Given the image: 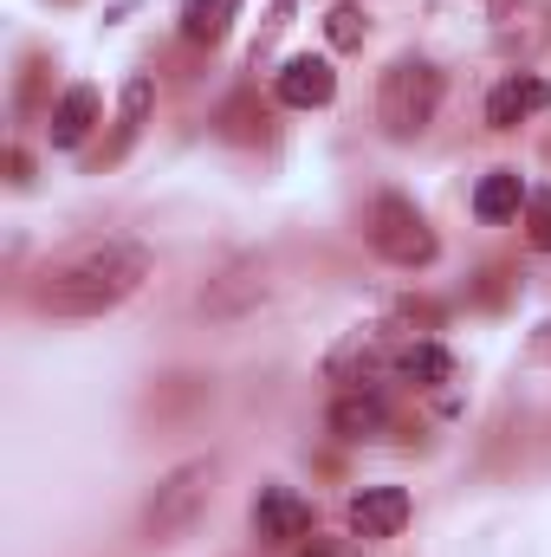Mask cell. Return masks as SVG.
Listing matches in <instances>:
<instances>
[{
    "label": "cell",
    "mask_w": 551,
    "mask_h": 557,
    "mask_svg": "<svg viewBox=\"0 0 551 557\" xmlns=\"http://www.w3.org/2000/svg\"><path fill=\"white\" fill-rule=\"evenodd\" d=\"M149 278V247L137 240H85L59 253L46 273L33 278V305L52 318H105Z\"/></svg>",
    "instance_id": "1"
},
{
    "label": "cell",
    "mask_w": 551,
    "mask_h": 557,
    "mask_svg": "<svg viewBox=\"0 0 551 557\" xmlns=\"http://www.w3.org/2000/svg\"><path fill=\"white\" fill-rule=\"evenodd\" d=\"M441 91H448V85H441V72H434L428 59H415V52L390 59L383 78H377V124L396 143L421 137V131L434 124V111H441Z\"/></svg>",
    "instance_id": "2"
},
{
    "label": "cell",
    "mask_w": 551,
    "mask_h": 557,
    "mask_svg": "<svg viewBox=\"0 0 551 557\" xmlns=\"http://www.w3.org/2000/svg\"><path fill=\"white\" fill-rule=\"evenodd\" d=\"M364 240H370V253L377 260H390V267H434V253H441V240H434V227L421 221V208H415L409 195H377L370 201V214H364Z\"/></svg>",
    "instance_id": "3"
},
{
    "label": "cell",
    "mask_w": 551,
    "mask_h": 557,
    "mask_svg": "<svg viewBox=\"0 0 551 557\" xmlns=\"http://www.w3.org/2000/svg\"><path fill=\"white\" fill-rule=\"evenodd\" d=\"M208 493H215V460H182V467H169V473L156 480L149 506H143V539H156V545L182 539V532L201 519Z\"/></svg>",
    "instance_id": "4"
},
{
    "label": "cell",
    "mask_w": 551,
    "mask_h": 557,
    "mask_svg": "<svg viewBox=\"0 0 551 557\" xmlns=\"http://www.w3.org/2000/svg\"><path fill=\"white\" fill-rule=\"evenodd\" d=\"M390 357H396V344H390L383 331H351V337L325 357V376L344 383V389H383V383H390Z\"/></svg>",
    "instance_id": "5"
},
{
    "label": "cell",
    "mask_w": 551,
    "mask_h": 557,
    "mask_svg": "<svg viewBox=\"0 0 551 557\" xmlns=\"http://www.w3.org/2000/svg\"><path fill=\"white\" fill-rule=\"evenodd\" d=\"M273 98L285 111H325L331 98H338V72H331V59H311V52H298V59H285L273 72Z\"/></svg>",
    "instance_id": "6"
},
{
    "label": "cell",
    "mask_w": 551,
    "mask_h": 557,
    "mask_svg": "<svg viewBox=\"0 0 551 557\" xmlns=\"http://www.w3.org/2000/svg\"><path fill=\"white\" fill-rule=\"evenodd\" d=\"M344 519H351V539H364V545L396 539L409 525V493L403 486H364V493H351Z\"/></svg>",
    "instance_id": "7"
},
{
    "label": "cell",
    "mask_w": 551,
    "mask_h": 557,
    "mask_svg": "<svg viewBox=\"0 0 551 557\" xmlns=\"http://www.w3.org/2000/svg\"><path fill=\"white\" fill-rule=\"evenodd\" d=\"M254 539L260 545H298V539H311V499H298L292 486H260V499H254Z\"/></svg>",
    "instance_id": "8"
},
{
    "label": "cell",
    "mask_w": 551,
    "mask_h": 557,
    "mask_svg": "<svg viewBox=\"0 0 551 557\" xmlns=\"http://www.w3.org/2000/svg\"><path fill=\"white\" fill-rule=\"evenodd\" d=\"M551 104V78L539 72H506L493 91H487V131H519L526 117H539Z\"/></svg>",
    "instance_id": "9"
},
{
    "label": "cell",
    "mask_w": 551,
    "mask_h": 557,
    "mask_svg": "<svg viewBox=\"0 0 551 557\" xmlns=\"http://www.w3.org/2000/svg\"><path fill=\"white\" fill-rule=\"evenodd\" d=\"M325 421L338 441H383L390 434V396L383 389H338Z\"/></svg>",
    "instance_id": "10"
},
{
    "label": "cell",
    "mask_w": 551,
    "mask_h": 557,
    "mask_svg": "<svg viewBox=\"0 0 551 557\" xmlns=\"http://www.w3.org/2000/svg\"><path fill=\"white\" fill-rule=\"evenodd\" d=\"M390 383H403V389H441V383H454V350H448V344H428V337L396 344Z\"/></svg>",
    "instance_id": "11"
},
{
    "label": "cell",
    "mask_w": 551,
    "mask_h": 557,
    "mask_svg": "<svg viewBox=\"0 0 551 557\" xmlns=\"http://www.w3.org/2000/svg\"><path fill=\"white\" fill-rule=\"evenodd\" d=\"M98 117H105V98H98L91 85H72V91L52 104V117H46V137H52V149H78V143L98 131Z\"/></svg>",
    "instance_id": "12"
},
{
    "label": "cell",
    "mask_w": 551,
    "mask_h": 557,
    "mask_svg": "<svg viewBox=\"0 0 551 557\" xmlns=\"http://www.w3.org/2000/svg\"><path fill=\"white\" fill-rule=\"evenodd\" d=\"M241 20V0H188L182 7V39L188 46H221Z\"/></svg>",
    "instance_id": "13"
},
{
    "label": "cell",
    "mask_w": 551,
    "mask_h": 557,
    "mask_svg": "<svg viewBox=\"0 0 551 557\" xmlns=\"http://www.w3.org/2000/svg\"><path fill=\"white\" fill-rule=\"evenodd\" d=\"M519 208H526V182H519L513 169L480 175V188H474V214H480V221H513Z\"/></svg>",
    "instance_id": "14"
},
{
    "label": "cell",
    "mask_w": 551,
    "mask_h": 557,
    "mask_svg": "<svg viewBox=\"0 0 551 557\" xmlns=\"http://www.w3.org/2000/svg\"><path fill=\"white\" fill-rule=\"evenodd\" d=\"M364 33H370L364 7H351V0H344V7H331V13H325V39H331V46H344V52H351V46H364Z\"/></svg>",
    "instance_id": "15"
},
{
    "label": "cell",
    "mask_w": 551,
    "mask_h": 557,
    "mask_svg": "<svg viewBox=\"0 0 551 557\" xmlns=\"http://www.w3.org/2000/svg\"><path fill=\"white\" fill-rule=\"evenodd\" d=\"M526 247L532 253H551V188H532L526 195Z\"/></svg>",
    "instance_id": "16"
},
{
    "label": "cell",
    "mask_w": 551,
    "mask_h": 557,
    "mask_svg": "<svg viewBox=\"0 0 551 557\" xmlns=\"http://www.w3.org/2000/svg\"><path fill=\"white\" fill-rule=\"evenodd\" d=\"M241 298H260V278H254V267H241V273H234V285H208V292H201V305H208V311H234Z\"/></svg>",
    "instance_id": "17"
},
{
    "label": "cell",
    "mask_w": 551,
    "mask_h": 557,
    "mask_svg": "<svg viewBox=\"0 0 551 557\" xmlns=\"http://www.w3.org/2000/svg\"><path fill=\"white\" fill-rule=\"evenodd\" d=\"M298 557H364L357 545H344V539H305V552Z\"/></svg>",
    "instance_id": "18"
},
{
    "label": "cell",
    "mask_w": 551,
    "mask_h": 557,
    "mask_svg": "<svg viewBox=\"0 0 551 557\" xmlns=\"http://www.w3.org/2000/svg\"><path fill=\"white\" fill-rule=\"evenodd\" d=\"M539 350H546V357H551V318H546V324H539Z\"/></svg>",
    "instance_id": "19"
}]
</instances>
